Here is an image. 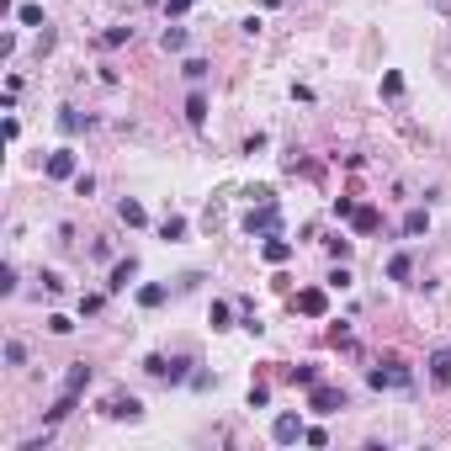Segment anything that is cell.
Returning <instances> with one entry per match:
<instances>
[{
  "mask_svg": "<svg viewBox=\"0 0 451 451\" xmlns=\"http://www.w3.org/2000/svg\"><path fill=\"white\" fill-rule=\"evenodd\" d=\"M271 404V388H266V382H255V388H249V409H266Z\"/></svg>",
  "mask_w": 451,
  "mask_h": 451,
  "instance_id": "cell-30",
  "label": "cell"
},
{
  "mask_svg": "<svg viewBox=\"0 0 451 451\" xmlns=\"http://www.w3.org/2000/svg\"><path fill=\"white\" fill-rule=\"evenodd\" d=\"M287 382H292V388H313V382H319V367H287Z\"/></svg>",
  "mask_w": 451,
  "mask_h": 451,
  "instance_id": "cell-18",
  "label": "cell"
},
{
  "mask_svg": "<svg viewBox=\"0 0 451 451\" xmlns=\"http://www.w3.org/2000/svg\"><path fill=\"white\" fill-rule=\"evenodd\" d=\"M43 292L59 297V292H64V276H59V271H43Z\"/></svg>",
  "mask_w": 451,
  "mask_h": 451,
  "instance_id": "cell-35",
  "label": "cell"
},
{
  "mask_svg": "<svg viewBox=\"0 0 451 451\" xmlns=\"http://www.w3.org/2000/svg\"><path fill=\"white\" fill-rule=\"evenodd\" d=\"M228 319H234L228 303H213V308H207V324H213V329H228Z\"/></svg>",
  "mask_w": 451,
  "mask_h": 451,
  "instance_id": "cell-24",
  "label": "cell"
},
{
  "mask_svg": "<svg viewBox=\"0 0 451 451\" xmlns=\"http://www.w3.org/2000/svg\"><path fill=\"white\" fill-rule=\"evenodd\" d=\"M80 128H91V117H80L74 107H64L59 112V133H80Z\"/></svg>",
  "mask_w": 451,
  "mask_h": 451,
  "instance_id": "cell-19",
  "label": "cell"
},
{
  "mask_svg": "<svg viewBox=\"0 0 451 451\" xmlns=\"http://www.w3.org/2000/svg\"><path fill=\"white\" fill-rule=\"evenodd\" d=\"M367 382L372 388H409V367L398 356H388V361H377V367L367 372Z\"/></svg>",
  "mask_w": 451,
  "mask_h": 451,
  "instance_id": "cell-3",
  "label": "cell"
},
{
  "mask_svg": "<svg viewBox=\"0 0 451 451\" xmlns=\"http://www.w3.org/2000/svg\"><path fill=\"white\" fill-rule=\"evenodd\" d=\"M165 11H170V16H186V11H191V0H165Z\"/></svg>",
  "mask_w": 451,
  "mask_h": 451,
  "instance_id": "cell-37",
  "label": "cell"
},
{
  "mask_svg": "<svg viewBox=\"0 0 451 451\" xmlns=\"http://www.w3.org/2000/svg\"><path fill=\"white\" fill-rule=\"evenodd\" d=\"M345 404H351L345 388H329V382H313V388H308V409H313V414H340Z\"/></svg>",
  "mask_w": 451,
  "mask_h": 451,
  "instance_id": "cell-2",
  "label": "cell"
},
{
  "mask_svg": "<svg viewBox=\"0 0 451 451\" xmlns=\"http://www.w3.org/2000/svg\"><path fill=\"white\" fill-rule=\"evenodd\" d=\"M16 22H22V27H48V22H43V11H37V6H16Z\"/></svg>",
  "mask_w": 451,
  "mask_h": 451,
  "instance_id": "cell-29",
  "label": "cell"
},
{
  "mask_svg": "<svg viewBox=\"0 0 451 451\" xmlns=\"http://www.w3.org/2000/svg\"><path fill=\"white\" fill-rule=\"evenodd\" d=\"M351 223H356V234H377V228H382V213H377V207H356V218H351Z\"/></svg>",
  "mask_w": 451,
  "mask_h": 451,
  "instance_id": "cell-16",
  "label": "cell"
},
{
  "mask_svg": "<svg viewBox=\"0 0 451 451\" xmlns=\"http://www.w3.org/2000/svg\"><path fill=\"white\" fill-rule=\"evenodd\" d=\"M48 329H53V334H70L74 319H70V313H48Z\"/></svg>",
  "mask_w": 451,
  "mask_h": 451,
  "instance_id": "cell-31",
  "label": "cell"
},
{
  "mask_svg": "<svg viewBox=\"0 0 451 451\" xmlns=\"http://www.w3.org/2000/svg\"><path fill=\"white\" fill-rule=\"evenodd\" d=\"M303 436H308V425H303L297 414H276V425H271V440H276V446H292V440H303Z\"/></svg>",
  "mask_w": 451,
  "mask_h": 451,
  "instance_id": "cell-4",
  "label": "cell"
},
{
  "mask_svg": "<svg viewBox=\"0 0 451 451\" xmlns=\"http://www.w3.org/2000/svg\"><path fill=\"white\" fill-rule=\"evenodd\" d=\"M133 37V27H107V32H101V48H122Z\"/></svg>",
  "mask_w": 451,
  "mask_h": 451,
  "instance_id": "cell-25",
  "label": "cell"
},
{
  "mask_svg": "<svg viewBox=\"0 0 451 451\" xmlns=\"http://www.w3.org/2000/svg\"><path fill=\"white\" fill-rule=\"evenodd\" d=\"M324 244H329V255H334V261H345V255H351V239H340V234H334V239H324Z\"/></svg>",
  "mask_w": 451,
  "mask_h": 451,
  "instance_id": "cell-33",
  "label": "cell"
},
{
  "mask_svg": "<svg viewBox=\"0 0 451 451\" xmlns=\"http://www.w3.org/2000/svg\"><path fill=\"white\" fill-rule=\"evenodd\" d=\"M186 122H191V128H202V122H207V96L202 91L186 96Z\"/></svg>",
  "mask_w": 451,
  "mask_h": 451,
  "instance_id": "cell-15",
  "label": "cell"
},
{
  "mask_svg": "<svg viewBox=\"0 0 451 451\" xmlns=\"http://www.w3.org/2000/svg\"><path fill=\"white\" fill-rule=\"evenodd\" d=\"M159 48H165V53H181V48H186V27H165V32H159Z\"/></svg>",
  "mask_w": 451,
  "mask_h": 451,
  "instance_id": "cell-17",
  "label": "cell"
},
{
  "mask_svg": "<svg viewBox=\"0 0 451 451\" xmlns=\"http://www.w3.org/2000/svg\"><path fill=\"white\" fill-rule=\"evenodd\" d=\"M244 234L249 239H255V234H282V207H276V202H255V207H249V218H244Z\"/></svg>",
  "mask_w": 451,
  "mask_h": 451,
  "instance_id": "cell-1",
  "label": "cell"
},
{
  "mask_svg": "<svg viewBox=\"0 0 451 451\" xmlns=\"http://www.w3.org/2000/svg\"><path fill=\"white\" fill-rule=\"evenodd\" d=\"M334 218H356V202H351V197H334Z\"/></svg>",
  "mask_w": 451,
  "mask_h": 451,
  "instance_id": "cell-36",
  "label": "cell"
},
{
  "mask_svg": "<svg viewBox=\"0 0 451 451\" xmlns=\"http://www.w3.org/2000/svg\"><path fill=\"white\" fill-rule=\"evenodd\" d=\"M430 382H436V388H451V351H436V356H430Z\"/></svg>",
  "mask_w": 451,
  "mask_h": 451,
  "instance_id": "cell-11",
  "label": "cell"
},
{
  "mask_svg": "<svg viewBox=\"0 0 451 451\" xmlns=\"http://www.w3.org/2000/svg\"><path fill=\"white\" fill-rule=\"evenodd\" d=\"M191 367H197L191 356H176V361H170V377H165V382H186V377H191Z\"/></svg>",
  "mask_w": 451,
  "mask_h": 451,
  "instance_id": "cell-26",
  "label": "cell"
},
{
  "mask_svg": "<svg viewBox=\"0 0 451 451\" xmlns=\"http://www.w3.org/2000/svg\"><path fill=\"white\" fill-rule=\"evenodd\" d=\"M388 276H393V282H409V276H414V255H409V249H398V255L388 261Z\"/></svg>",
  "mask_w": 451,
  "mask_h": 451,
  "instance_id": "cell-14",
  "label": "cell"
},
{
  "mask_svg": "<svg viewBox=\"0 0 451 451\" xmlns=\"http://www.w3.org/2000/svg\"><path fill=\"white\" fill-rule=\"evenodd\" d=\"M101 414H112V419H138V414H143V404L133 398V393H128V398L117 393V398H107V409H101Z\"/></svg>",
  "mask_w": 451,
  "mask_h": 451,
  "instance_id": "cell-8",
  "label": "cell"
},
{
  "mask_svg": "<svg viewBox=\"0 0 451 451\" xmlns=\"http://www.w3.org/2000/svg\"><path fill=\"white\" fill-rule=\"evenodd\" d=\"M143 372H149V377H159V382H165V377H170V361H165V356H143Z\"/></svg>",
  "mask_w": 451,
  "mask_h": 451,
  "instance_id": "cell-27",
  "label": "cell"
},
{
  "mask_svg": "<svg viewBox=\"0 0 451 451\" xmlns=\"http://www.w3.org/2000/svg\"><path fill=\"white\" fill-rule=\"evenodd\" d=\"M133 276H138V261H133V255H128V261H117V266H112V292H128V282H133Z\"/></svg>",
  "mask_w": 451,
  "mask_h": 451,
  "instance_id": "cell-10",
  "label": "cell"
},
{
  "mask_svg": "<svg viewBox=\"0 0 451 451\" xmlns=\"http://www.w3.org/2000/svg\"><path fill=\"white\" fill-rule=\"evenodd\" d=\"M6 361H11V367H22V361H27V345H22V340H6Z\"/></svg>",
  "mask_w": 451,
  "mask_h": 451,
  "instance_id": "cell-32",
  "label": "cell"
},
{
  "mask_svg": "<svg viewBox=\"0 0 451 451\" xmlns=\"http://www.w3.org/2000/svg\"><path fill=\"white\" fill-rule=\"evenodd\" d=\"M74 409H80V393H59V404L43 414V425H59V419H70Z\"/></svg>",
  "mask_w": 451,
  "mask_h": 451,
  "instance_id": "cell-9",
  "label": "cell"
},
{
  "mask_svg": "<svg viewBox=\"0 0 451 451\" xmlns=\"http://www.w3.org/2000/svg\"><path fill=\"white\" fill-rule=\"evenodd\" d=\"M425 228H430V213H425V207H414V213L404 218V234H409V239H419Z\"/></svg>",
  "mask_w": 451,
  "mask_h": 451,
  "instance_id": "cell-20",
  "label": "cell"
},
{
  "mask_svg": "<svg viewBox=\"0 0 451 451\" xmlns=\"http://www.w3.org/2000/svg\"><path fill=\"white\" fill-rule=\"evenodd\" d=\"M382 96H388V101H398V96H404V74H398V70L382 74Z\"/></svg>",
  "mask_w": 451,
  "mask_h": 451,
  "instance_id": "cell-22",
  "label": "cell"
},
{
  "mask_svg": "<svg viewBox=\"0 0 451 451\" xmlns=\"http://www.w3.org/2000/svg\"><path fill=\"white\" fill-rule=\"evenodd\" d=\"M91 388V367H85V361H74L70 372H64V393H85Z\"/></svg>",
  "mask_w": 451,
  "mask_h": 451,
  "instance_id": "cell-13",
  "label": "cell"
},
{
  "mask_svg": "<svg viewBox=\"0 0 451 451\" xmlns=\"http://www.w3.org/2000/svg\"><path fill=\"white\" fill-rule=\"evenodd\" d=\"M101 308H107V297H101V292H91V297H80V313H101Z\"/></svg>",
  "mask_w": 451,
  "mask_h": 451,
  "instance_id": "cell-34",
  "label": "cell"
},
{
  "mask_svg": "<svg viewBox=\"0 0 451 451\" xmlns=\"http://www.w3.org/2000/svg\"><path fill=\"white\" fill-rule=\"evenodd\" d=\"M159 239H170V244L186 239V218H165V223H159Z\"/></svg>",
  "mask_w": 451,
  "mask_h": 451,
  "instance_id": "cell-23",
  "label": "cell"
},
{
  "mask_svg": "<svg viewBox=\"0 0 451 451\" xmlns=\"http://www.w3.org/2000/svg\"><path fill=\"white\" fill-rule=\"evenodd\" d=\"M43 170H48V181H74L80 176V170H74V149H53Z\"/></svg>",
  "mask_w": 451,
  "mask_h": 451,
  "instance_id": "cell-5",
  "label": "cell"
},
{
  "mask_svg": "<svg viewBox=\"0 0 451 451\" xmlns=\"http://www.w3.org/2000/svg\"><path fill=\"white\" fill-rule=\"evenodd\" d=\"M159 303H165V287H159V282L138 287V308H159Z\"/></svg>",
  "mask_w": 451,
  "mask_h": 451,
  "instance_id": "cell-21",
  "label": "cell"
},
{
  "mask_svg": "<svg viewBox=\"0 0 451 451\" xmlns=\"http://www.w3.org/2000/svg\"><path fill=\"white\" fill-rule=\"evenodd\" d=\"M297 313H308V319H324V313H329V297H324L319 287H303V292H297Z\"/></svg>",
  "mask_w": 451,
  "mask_h": 451,
  "instance_id": "cell-6",
  "label": "cell"
},
{
  "mask_svg": "<svg viewBox=\"0 0 451 451\" xmlns=\"http://www.w3.org/2000/svg\"><path fill=\"white\" fill-rule=\"evenodd\" d=\"M117 218H122V223H128V228H143V223H149V213H143V202H133V197H122V202H117Z\"/></svg>",
  "mask_w": 451,
  "mask_h": 451,
  "instance_id": "cell-12",
  "label": "cell"
},
{
  "mask_svg": "<svg viewBox=\"0 0 451 451\" xmlns=\"http://www.w3.org/2000/svg\"><path fill=\"white\" fill-rule=\"evenodd\" d=\"M261 255H266L271 266H287V261H292V244H287L282 234H266V239H261Z\"/></svg>",
  "mask_w": 451,
  "mask_h": 451,
  "instance_id": "cell-7",
  "label": "cell"
},
{
  "mask_svg": "<svg viewBox=\"0 0 451 451\" xmlns=\"http://www.w3.org/2000/svg\"><path fill=\"white\" fill-rule=\"evenodd\" d=\"M181 74H186L191 85H197V80H207V59H186V64H181Z\"/></svg>",
  "mask_w": 451,
  "mask_h": 451,
  "instance_id": "cell-28",
  "label": "cell"
}]
</instances>
